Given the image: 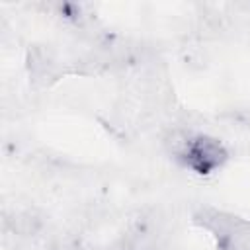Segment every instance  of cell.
Returning <instances> with one entry per match:
<instances>
[{"label": "cell", "instance_id": "obj_1", "mask_svg": "<svg viewBox=\"0 0 250 250\" xmlns=\"http://www.w3.org/2000/svg\"><path fill=\"white\" fill-rule=\"evenodd\" d=\"M178 154L184 156L186 166L199 174H209L227 160V150L217 139L203 135H188L184 145L178 148Z\"/></svg>", "mask_w": 250, "mask_h": 250}]
</instances>
